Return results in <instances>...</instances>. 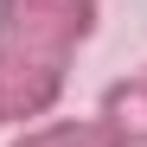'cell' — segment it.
<instances>
[{
    "mask_svg": "<svg viewBox=\"0 0 147 147\" xmlns=\"http://www.w3.org/2000/svg\"><path fill=\"white\" fill-rule=\"evenodd\" d=\"M70 70H77V51H58V45H38L0 26V128L19 134V128L51 121Z\"/></svg>",
    "mask_w": 147,
    "mask_h": 147,
    "instance_id": "1",
    "label": "cell"
},
{
    "mask_svg": "<svg viewBox=\"0 0 147 147\" xmlns=\"http://www.w3.org/2000/svg\"><path fill=\"white\" fill-rule=\"evenodd\" d=\"M0 26L58 51H83L102 26V0H0Z\"/></svg>",
    "mask_w": 147,
    "mask_h": 147,
    "instance_id": "2",
    "label": "cell"
},
{
    "mask_svg": "<svg viewBox=\"0 0 147 147\" xmlns=\"http://www.w3.org/2000/svg\"><path fill=\"white\" fill-rule=\"evenodd\" d=\"M96 121L121 141V147H147V70L109 77L96 96Z\"/></svg>",
    "mask_w": 147,
    "mask_h": 147,
    "instance_id": "3",
    "label": "cell"
},
{
    "mask_svg": "<svg viewBox=\"0 0 147 147\" xmlns=\"http://www.w3.org/2000/svg\"><path fill=\"white\" fill-rule=\"evenodd\" d=\"M13 147H121L96 115H51L38 121V128H19Z\"/></svg>",
    "mask_w": 147,
    "mask_h": 147,
    "instance_id": "4",
    "label": "cell"
},
{
    "mask_svg": "<svg viewBox=\"0 0 147 147\" xmlns=\"http://www.w3.org/2000/svg\"><path fill=\"white\" fill-rule=\"evenodd\" d=\"M141 70H147V64H141Z\"/></svg>",
    "mask_w": 147,
    "mask_h": 147,
    "instance_id": "5",
    "label": "cell"
}]
</instances>
